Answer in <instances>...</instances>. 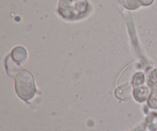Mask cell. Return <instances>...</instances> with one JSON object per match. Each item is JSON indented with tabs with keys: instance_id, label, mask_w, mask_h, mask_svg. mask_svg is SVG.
<instances>
[{
	"instance_id": "1",
	"label": "cell",
	"mask_w": 157,
	"mask_h": 131,
	"mask_svg": "<svg viewBox=\"0 0 157 131\" xmlns=\"http://www.w3.org/2000/svg\"><path fill=\"white\" fill-rule=\"evenodd\" d=\"M15 91L21 99L29 101L35 94L36 88L32 74L26 70H21L15 78Z\"/></svg>"
},
{
	"instance_id": "2",
	"label": "cell",
	"mask_w": 157,
	"mask_h": 131,
	"mask_svg": "<svg viewBox=\"0 0 157 131\" xmlns=\"http://www.w3.org/2000/svg\"><path fill=\"white\" fill-rule=\"evenodd\" d=\"M6 71H7L8 75L11 77H15V75H17V73H19L18 70H19V64H18L17 62H15V61L12 58V55H9L7 58L6 62Z\"/></svg>"
},
{
	"instance_id": "3",
	"label": "cell",
	"mask_w": 157,
	"mask_h": 131,
	"mask_svg": "<svg viewBox=\"0 0 157 131\" xmlns=\"http://www.w3.org/2000/svg\"><path fill=\"white\" fill-rule=\"evenodd\" d=\"M12 57L14 61L18 64L24 62L27 58V52L23 47L18 46L15 48L12 52Z\"/></svg>"
},
{
	"instance_id": "4",
	"label": "cell",
	"mask_w": 157,
	"mask_h": 131,
	"mask_svg": "<svg viewBox=\"0 0 157 131\" xmlns=\"http://www.w3.org/2000/svg\"><path fill=\"white\" fill-rule=\"evenodd\" d=\"M131 87L129 84H127V85H124L117 89L115 94H116V97H117L119 99L127 100L130 99V97H131Z\"/></svg>"
},
{
	"instance_id": "5",
	"label": "cell",
	"mask_w": 157,
	"mask_h": 131,
	"mask_svg": "<svg viewBox=\"0 0 157 131\" xmlns=\"http://www.w3.org/2000/svg\"><path fill=\"white\" fill-rule=\"evenodd\" d=\"M134 98L139 102H143L147 98L149 94V89L147 87L142 86V87H137L134 90Z\"/></svg>"
},
{
	"instance_id": "6",
	"label": "cell",
	"mask_w": 157,
	"mask_h": 131,
	"mask_svg": "<svg viewBox=\"0 0 157 131\" xmlns=\"http://www.w3.org/2000/svg\"><path fill=\"white\" fill-rule=\"evenodd\" d=\"M123 6L128 9H136L140 6V0H120Z\"/></svg>"
},
{
	"instance_id": "7",
	"label": "cell",
	"mask_w": 157,
	"mask_h": 131,
	"mask_svg": "<svg viewBox=\"0 0 157 131\" xmlns=\"http://www.w3.org/2000/svg\"><path fill=\"white\" fill-rule=\"evenodd\" d=\"M148 104L151 108H157V87L153 89L151 95L148 100Z\"/></svg>"
},
{
	"instance_id": "8",
	"label": "cell",
	"mask_w": 157,
	"mask_h": 131,
	"mask_svg": "<svg viewBox=\"0 0 157 131\" xmlns=\"http://www.w3.org/2000/svg\"><path fill=\"white\" fill-rule=\"evenodd\" d=\"M144 81V75H143V73H137L136 75H135L134 77H133V85L136 86V87H139L141 84H143Z\"/></svg>"
},
{
	"instance_id": "9",
	"label": "cell",
	"mask_w": 157,
	"mask_h": 131,
	"mask_svg": "<svg viewBox=\"0 0 157 131\" xmlns=\"http://www.w3.org/2000/svg\"><path fill=\"white\" fill-rule=\"evenodd\" d=\"M153 1L154 0H140L141 5H144V6H149V5L152 4Z\"/></svg>"
},
{
	"instance_id": "10",
	"label": "cell",
	"mask_w": 157,
	"mask_h": 131,
	"mask_svg": "<svg viewBox=\"0 0 157 131\" xmlns=\"http://www.w3.org/2000/svg\"><path fill=\"white\" fill-rule=\"evenodd\" d=\"M65 1H72V0H65Z\"/></svg>"
}]
</instances>
